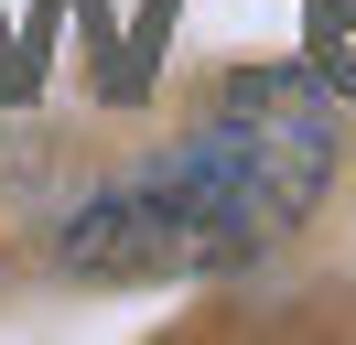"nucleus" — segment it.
I'll list each match as a JSON object with an SVG mask.
<instances>
[{"mask_svg":"<svg viewBox=\"0 0 356 345\" xmlns=\"http://www.w3.org/2000/svg\"><path fill=\"white\" fill-rule=\"evenodd\" d=\"M334 172V108L313 76H248L216 97V119L184 151H162L152 172L87 194L54 237L76 280H195L238 270L270 237H291L313 216Z\"/></svg>","mask_w":356,"mask_h":345,"instance_id":"1","label":"nucleus"},{"mask_svg":"<svg viewBox=\"0 0 356 345\" xmlns=\"http://www.w3.org/2000/svg\"><path fill=\"white\" fill-rule=\"evenodd\" d=\"M313 65L356 86V0H313Z\"/></svg>","mask_w":356,"mask_h":345,"instance_id":"2","label":"nucleus"}]
</instances>
